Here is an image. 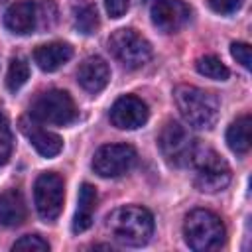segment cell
<instances>
[{
	"mask_svg": "<svg viewBox=\"0 0 252 252\" xmlns=\"http://www.w3.org/2000/svg\"><path fill=\"white\" fill-rule=\"evenodd\" d=\"M108 51L126 69H140L152 57L150 41L132 28H120L108 37Z\"/></svg>",
	"mask_w": 252,
	"mask_h": 252,
	"instance_id": "6",
	"label": "cell"
},
{
	"mask_svg": "<svg viewBox=\"0 0 252 252\" xmlns=\"http://www.w3.org/2000/svg\"><path fill=\"white\" fill-rule=\"evenodd\" d=\"M207 2H209V8L213 12L222 14V16L232 14L242 6V0H207Z\"/></svg>",
	"mask_w": 252,
	"mask_h": 252,
	"instance_id": "26",
	"label": "cell"
},
{
	"mask_svg": "<svg viewBox=\"0 0 252 252\" xmlns=\"http://www.w3.org/2000/svg\"><path fill=\"white\" fill-rule=\"evenodd\" d=\"M152 24L163 33L179 32L191 18V10L183 0H156L150 10Z\"/></svg>",
	"mask_w": 252,
	"mask_h": 252,
	"instance_id": "10",
	"label": "cell"
},
{
	"mask_svg": "<svg viewBox=\"0 0 252 252\" xmlns=\"http://www.w3.org/2000/svg\"><path fill=\"white\" fill-rule=\"evenodd\" d=\"M12 250H24V252H45L49 250V244L47 240H43L41 236L37 234H26L22 238H18L14 244H12Z\"/></svg>",
	"mask_w": 252,
	"mask_h": 252,
	"instance_id": "22",
	"label": "cell"
},
{
	"mask_svg": "<svg viewBox=\"0 0 252 252\" xmlns=\"http://www.w3.org/2000/svg\"><path fill=\"white\" fill-rule=\"evenodd\" d=\"M75 28L85 35L94 33V30L98 28V14L93 4H85L75 10Z\"/></svg>",
	"mask_w": 252,
	"mask_h": 252,
	"instance_id": "21",
	"label": "cell"
},
{
	"mask_svg": "<svg viewBox=\"0 0 252 252\" xmlns=\"http://www.w3.org/2000/svg\"><path fill=\"white\" fill-rule=\"evenodd\" d=\"M130 4H132V0H104L106 12L110 18H122L130 10Z\"/></svg>",
	"mask_w": 252,
	"mask_h": 252,
	"instance_id": "27",
	"label": "cell"
},
{
	"mask_svg": "<svg viewBox=\"0 0 252 252\" xmlns=\"http://www.w3.org/2000/svg\"><path fill=\"white\" fill-rule=\"evenodd\" d=\"M2 2H6V0H0V4H2Z\"/></svg>",
	"mask_w": 252,
	"mask_h": 252,
	"instance_id": "28",
	"label": "cell"
},
{
	"mask_svg": "<svg viewBox=\"0 0 252 252\" xmlns=\"http://www.w3.org/2000/svg\"><path fill=\"white\" fill-rule=\"evenodd\" d=\"M26 203L18 189H8L0 195V224L20 226L26 220Z\"/></svg>",
	"mask_w": 252,
	"mask_h": 252,
	"instance_id": "17",
	"label": "cell"
},
{
	"mask_svg": "<svg viewBox=\"0 0 252 252\" xmlns=\"http://www.w3.org/2000/svg\"><path fill=\"white\" fill-rule=\"evenodd\" d=\"M250 134H252V120L250 114L238 116L226 130V144L234 154H246L250 150Z\"/></svg>",
	"mask_w": 252,
	"mask_h": 252,
	"instance_id": "18",
	"label": "cell"
},
{
	"mask_svg": "<svg viewBox=\"0 0 252 252\" xmlns=\"http://www.w3.org/2000/svg\"><path fill=\"white\" fill-rule=\"evenodd\" d=\"M189 165L195 171V187L203 193H219L230 183V167L213 148L197 144Z\"/></svg>",
	"mask_w": 252,
	"mask_h": 252,
	"instance_id": "3",
	"label": "cell"
},
{
	"mask_svg": "<svg viewBox=\"0 0 252 252\" xmlns=\"http://www.w3.org/2000/svg\"><path fill=\"white\" fill-rule=\"evenodd\" d=\"M175 104L183 120L199 130H209L219 118V98L199 87L179 85L173 93Z\"/></svg>",
	"mask_w": 252,
	"mask_h": 252,
	"instance_id": "2",
	"label": "cell"
},
{
	"mask_svg": "<svg viewBox=\"0 0 252 252\" xmlns=\"http://www.w3.org/2000/svg\"><path fill=\"white\" fill-rule=\"evenodd\" d=\"M30 79V65L26 63V59L22 57H14L10 61L8 67V75H6V87L10 91H18L26 85V81Z\"/></svg>",
	"mask_w": 252,
	"mask_h": 252,
	"instance_id": "20",
	"label": "cell"
},
{
	"mask_svg": "<svg viewBox=\"0 0 252 252\" xmlns=\"http://www.w3.org/2000/svg\"><path fill=\"white\" fill-rule=\"evenodd\" d=\"M158 146L169 165L183 167V165H189L197 144L183 124H179L175 120H167L159 130Z\"/></svg>",
	"mask_w": 252,
	"mask_h": 252,
	"instance_id": "7",
	"label": "cell"
},
{
	"mask_svg": "<svg viewBox=\"0 0 252 252\" xmlns=\"http://www.w3.org/2000/svg\"><path fill=\"white\" fill-rule=\"evenodd\" d=\"M94 209H96V189L91 183H83L79 189L77 211L73 217V232H85L93 224Z\"/></svg>",
	"mask_w": 252,
	"mask_h": 252,
	"instance_id": "16",
	"label": "cell"
},
{
	"mask_svg": "<svg viewBox=\"0 0 252 252\" xmlns=\"http://www.w3.org/2000/svg\"><path fill=\"white\" fill-rule=\"evenodd\" d=\"M148 106L134 94H124L110 106V122L120 130H136L148 122Z\"/></svg>",
	"mask_w": 252,
	"mask_h": 252,
	"instance_id": "11",
	"label": "cell"
},
{
	"mask_svg": "<svg viewBox=\"0 0 252 252\" xmlns=\"http://www.w3.org/2000/svg\"><path fill=\"white\" fill-rule=\"evenodd\" d=\"M197 71L207 77V79H215V81H226L228 79V67L217 57V55H203L197 59L195 63Z\"/></svg>",
	"mask_w": 252,
	"mask_h": 252,
	"instance_id": "19",
	"label": "cell"
},
{
	"mask_svg": "<svg viewBox=\"0 0 252 252\" xmlns=\"http://www.w3.org/2000/svg\"><path fill=\"white\" fill-rule=\"evenodd\" d=\"M77 81H79V85L87 93L96 94V93H100L108 85V81H110V69H108V65H106V61L102 57L91 55V57H87L79 65V69H77Z\"/></svg>",
	"mask_w": 252,
	"mask_h": 252,
	"instance_id": "12",
	"label": "cell"
},
{
	"mask_svg": "<svg viewBox=\"0 0 252 252\" xmlns=\"http://www.w3.org/2000/svg\"><path fill=\"white\" fill-rule=\"evenodd\" d=\"M20 130L28 136V140L32 142V146L35 148V152L43 158H55L61 150H63V140L53 134V132H47L39 126L37 120H28V118H22L20 120Z\"/></svg>",
	"mask_w": 252,
	"mask_h": 252,
	"instance_id": "13",
	"label": "cell"
},
{
	"mask_svg": "<svg viewBox=\"0 0 252 252\" xmlns=\"http://www.w3.org/2000/svg\"><path fill=\"white\" fill-rule=\"evenodd\" d=\"M110 236L124 246H144L154 234V217L140 205H124L106 217Z\"/></svg>",
	"mask_w": 252,
	"mask_h": 252,
	"instance_id": "1",
	"label": "cell"
},
{
	"mask_svg": "<svg viewBox=\"0 0 252 252\" xmlns=\"http://www.w3.org/2000/svg\"><path fill=\"white\" fill-rule=\"evenodd\" d=\"M30 116L37 122H47L55 126H67L77 118V106L69 93L51 89L39 93L30 104Z\"/></svg>",
	"mask_w": 252,
	"mask_h": 252,
	"instance_id": "5",
	"label": "cell"
},
{
	"mask_svg": "<svg viewBox=\"0 0 252 252\" xmlns=\"http://www.w3.org/2000/svg\"><path fill=\"white\" fill-rule=\"evenodd\" d=\"M136 150L130 144H106L94 152L93 169L100 177H120L136 163Z\"/></svg>",
	"mask_w": 252,
	"mask_h": 252,
	"instance_id": "9",
	"label": "cell"
},
{
	"mask_svg": "<svg viewBox=\"0 0 252 252\" xmlns=\"http://www.w3.org/2000/svg\"><path fill=\"white\" fill-rule=\"evenodd\" d=\"M71 57H73V47L63 41H51V43L37 45L33 51V61L37 63L41 71H47V73L57 71Z\"/></svg>",
	"mask_w": 252,
	"mask_h": 252,
	"instance_id": "15",
	"label": "cell"
},
{
	"mask_svg": "<svg viewBox=\"0 0 252 252\" xmlns=\"http://www.w3.org/2000/svg\"><path fill=\"white\" fill-rule=\"evenodd\" d=\"M183 236L187 246L197 252L215 250L224 244V224L213 211L195 209L185 217Z\"/></svg>",
	"mask_w": 252,
	"mask_h": 252,
	"instance_id": "4",
	"label": "cell"
},
{
	"mask_svg": "<svg viewBox=\"0 0 252 252\" xmlns=\"http://www.w3.org/2000/svg\"><path fill=\"white\" fill-rule=\"evenodd\" d=\"M35 6H37V26L51 28L57 20V8H55L53 0H43Z\"/></svg>",
	"mask_w": 252,
	"mask_h": 252,
	"instance_id": "24",
	"label": "cell"
},
{
	"mask_svg": "<svg viewBox=\"0 0 252 252\" xmlns=\"http://www.w3.org/2000/svg\"><path fill=\"white\" fill-rule=\"evenodd\" d=\"M12 154V132L6 116L0 112V165H4L10 159Z\"/></svg>",
	"mask_w": 252,
	"mask_h": 252,
	"instance_id": "23",
	"label": "cell"
},
{
	"mask_svg": "<svg viewBox=\"0 0 252 252\" xmlns=\"http://www.w3.org/2000/svg\"><path fill=\"white\" fill-rule=\"evenodd\" d=\"M33 201H35L37 215L43 220H47V222L55 220L61 215L63 201H65L63 179L53 171L41 173L35 179V185H33Z\"/></svg>",
	"mask_w": 252,
	"mask_h": 252,
	"instance_id": "8",
	"label": "cell"
},
{
	"mask_svg": "<svg viewBox=\"0 0 252 252\" xmlns=\"http://www.w3.org/2000/svg\"><path fill=\"white\" fill-rule=\"evenodd\" d=\"M230 55L236 59V63H240L244 69H250L252 67V51H250V45L248 43H242V41H234L230 45Z\"/></svg>",
	"mask_w": 252,
	"mask_h": 252,
	"instance_id": "25",
	"label": "cell"
},
{
	"mask_svg": "<svg viewBox=\"0 0 252 252\" xmlns=\"http://www.w3.org/2000/svg\"><path fill=\"white\" fill-rule=\"evenodd\" d=\"M4 26L18 35L32 33L37 28V6L32 0H18L10 4L4 14Z\"/></svg>",
	"mask_w": 252,
	"mask_h": 252,
	"instance_id": "14",
	"label": "cell"
}]
</instances>
